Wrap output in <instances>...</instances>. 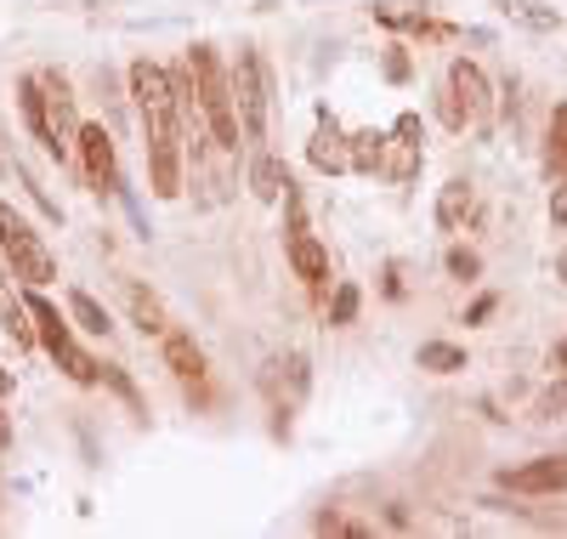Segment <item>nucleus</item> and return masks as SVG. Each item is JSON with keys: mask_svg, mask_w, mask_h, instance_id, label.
Returning <instances> with one entry per match:
<instances>
[{"mask_svg": "<svg viewBox=\"0 0 567 539\" xmlns=\"http://www.w3.org/2000/svg\"><path fill=\"white\" fill-rule=\"evenodd\" d=\"M550 222H556V227H567V182L550 193Z\"/></svg>", "mask_w": 567, "mask_h": 539, "instance_id": "nucleus-26", "label": "nucleus"}, {"mask_svg": "<svg viewBox=\"0 0 567 539\" xmlns=\"http://www.w3.org/2000/svg\"><path fill=\"white\" fill-rule=\"evenodd\" d=\"M159 340H165V364H171V375L187 380V386H199V380H205V353H199V340L187 335V329H176V324H171Z\"/></svg>", "mask_w": 567, "mask_h": 539, "instance_id": "nucleus-12", "label": "nucleus"}, {"mask_svg": "<svg viewBox=\"0 0 567 539\" xmlns=\"http://www.w3.org/2000/svg\"><path fill=\"white\" fill-rule=\"evenodd\" d=\"M307 160H312V171H323V176L352 171V136L341 131L336 114H318V131H312V142H307Z\"/></svg>", "mask_w": 567, "mask_h": 539, "instance_id": "nucleus-9", "label": "nucleus"}, {"mask_svg": "<svg viewBox=\"0 0 567 539\" xmlns=\"http://www.w3.org/2000/svg\"><path fill=\"white\" fill-rule=\"evenodd\" d=\"M471 211H477V193H471V182H449L437 193V227L443 233H460L471 222Z\"/></svg>", "mask_w": 567, "mask_h": 539, "instance_id": "nucleus-16", "label": "nucleus"}, {"mask_svg": "<svg viewBox=\"0 0 567 539\" xmlns=\"http://www.w3.org/2000/svg\"><path fill=\"white\" fill-rule=\"evenodd\" d=\"M505 18L528 23V29H556V23H561L556 12H539V0H505Z\"/></svg>", "mask_w": 567, "mask_h": 539, "instance_id": "nucleus-21", "label": "nucleus"}, {"mask_svg": "<svg viewBox=\"0 0 567 539\" xmlns=\"http://www.w3.org/2000/svg\"><path fill=\"white\" fill-rule=\"evenodd\" d=\"M233 109H239V125H245V136L250 142H261V131H267V103H272V85H267V63H261V52H245L233 58Z\"/></svg>", "mask_w": 567, "mask_h": 539, "instance_id": "nucleus-6", "label": "nucleus"}, {"mask_svg": "<svg viewBox=\"0 0 567 539\" xmlns=\"http://www.w3.org/2000/svg\"><path fill=\"white\" fill-rule=\"evenodd\" d=\"M374 18L392 29H425V7H414V0H386V7H374Z\"/></svg>", "mask_w": 567, "mask_h": 539, "instance_id": "nucleus-20", "label": "nucleus"}, {"mask_svg": "<svg viewBox=\"0 0 567 539\" xmlns=\"http://www.w3.org/2000/svg\"><path fill=\"white\" fill-rule=\"evenodd\" d=\"M125 313H131V324H136L142 335H165V329H171L159 296H154V289H142L136 278H125Z\"/></svg>", "mask_w": 567, "mask_h": 539, "instance_id": "nucleus-14", "label": "nucleus"}, {"mask_svg": "<svg viewBox=\"0 0 567 539\" xmlns=\"http://www.w3.org/2000/svg\"><path fill=\"white\" fill-rule=\"evenodd\" d=\"M18 109H23V125L34 131L40 149H52L58 160L74 154V136H80V114H74V91L58 69H34L18 80Z\"/></svg>", "mask_w": 567, "mask_h": 539, "instance_id": "nucleus-1", "label": "nucleus"}, {"mask_svg": "<svg viewBox=\"0 0 567 539\" xmlns=\"http://www.w3.org/2000/svg\"><path fill=\"white\" fill-rule=\"evenodd\" d=\"M386 149H392V131H352V171L386 176Z\"/></svg>", "mask_w": 567, "mask_h": 539, "instance_id": "nucleus-15", "label": "nucleus"}, {"mask_svg": "<svg viewBox=\"0 0 567 539\" xmlns=\"http://www.w3.org/2000/svg\"><path fill=\"white\" fill-rule=\"evenodd\" d=\"M449 273L471 284V278H477V273H483V262H477V256H471V251H449Z\"/></svg>", "mask_w": 567, "mask_h": 539, "instance_id": "nucleus-25", "label": "nucleus"}, {"mask_svg": "<svg viewBox=\"0 0 567 539\" xmlns=\"http://www.w3.org/2000/svg\"><path fill=\"white\" fill-rule=\"evenodd\" d=\"M511 495H567V455H545L499 477Z\"/></svg>", "mask_w": 567, "mask_h": 539, "instance_id": "nucleus-11", "label": "nucleus"}, {"mask_svg": "<svg viewBox=\"0 0 567 539\" xmlns=\"http://www.w3.org/2000/svg\"><path fill=\"white\" fill-rule=\"evenodd\" d=\"M386 74H392V80H403V74H409V58H403V45H392V52H386Z\"/></svg>", "mask_w": 567, "mask_h": 539, "instance_id": "nucleus-27", "label": "nucleus"}, {"mask_svg": "<svg viewBox=\"0 0 567 539\" xmlns=\"http://www.w3.org/2000/svg\"><path fill=\"white\" fill-rule=\"evenodd\" d=\"M358 302H363V296H358V284H341V289H336V302H329V324H352V318H358Z\"/></svg>", "mask_w": 567, "mask_h": 539, "instance_id": "nucleus-23", "label": "nucleus"}, {"mask_svg": "<svg viewBox=\"0 0 567 539\" xmlns=\"http://www.w3.org/2000/svg\"><path fill=\"white\" fill-rule=\"evenodd\" d=\"M0 329H7L18 347H34V318L23 307V296H12V267L0 256Z\"/></svg>", "mask_w": 567, "mask_h": 539, "instance_id": "nucleus-13", "label": "nucleus"}, {"mask_svg": "<svg viewBox=\"0 0 567 539\" xmlns=\"http://www.w3.org/2000/svg\"><path fill=\"white\" fill-rule=\"evenodd\" d=\"M550 171L567 176V103H556L550 114Z\"/></svg>", "mask_w": 567, "mask_h": 539, "instance_id": "nucleus-22", "label": "nucleus"}, {"mask_svg": "<svg viewBox=\"0 0 567 539\" xmlns=\"http://www.w3.org/2000/svg\"><path fill=\"white\" fill-rule=\"evenodd\" d=\"M488 74L471 63V58H454L449 74H443V91H437V114L449 131H465V125H483L488 120Z\"/></svg>", "mask_w": 567, "mask_h": 539, "instance_id": "nucleus-5", "label": "nucleus"}, {"mask_svg": "<svg viewBox=\"0 0 567 539\" xmlns=\"http://www.w3.org/2000/svg\"><path fill=\"white\" fill-rule=\"evenodd\" d=\"M0 256H7V267H12V278H23V284H52L58 278V256L45 251V238L0 200Z\"/></svg>", "mask_w": 567, "mask_h": 539, "instance_id": "nucleus-4", "label": "nucleus"}, {"mask_svg": "<svg viewBox=\"0 0 567 539\" xmlns=\"http://www.w3.org/2000/svg\"><path fill=\"white\" fill-rule=\"evenodd\" d=\"M182 69H187V80H194V96H199V109H205V125L216 136V149L221 154L239 149L245 125H239V109H233V74H227V63L210 52V45H194Z\"/></svg>", "mask_w": 567, "mask_h": 539, "instance_id": "nucleus-2", "label": "nucleus"}, {"mask_svg": "<svg viewBox=\"0 0 567 539\" xmlns=\"http://www.w3.org/2000/svg\"><path fill=\"white\" fill-rule=\"evenodd\" d=\"M74 154H80V165H85V182H91V193H114V182H120V165H114V136H109V125H103V120H80Z\"/></svg>", "mask_w": 567, "mask_h": 539, "instance_id": "nucleus-7", "label": "nucleus"}, {"mask_svg": "<svg viewBox=\"0 0 567 539\" xmlns=\"http://www.w3.org/2000/svg\"><path fill=\"white\" fill-rule=\"evenodd\" d=\"M103 380H109V386L120 391V398H125V404H131V409L142 415V398H136V386H131V375H125L120 364H109V369H103Z\"/></svg>", "mask_w": 567, "mask_h": 539, "instance_id": "nucleus-24", "label": "nucleus"}, {"mask_svg": "<svg viewBox=\"0 0 567 539\" xmlns=\"http://www.w3.org/2000/svg\"><path fill=\"white\" fill-rule=\"evenodd\" d=\"M420 142H425V131H420V114H398V125H392V149H386V176L398 182V187H409L414 176H420Z\"/></svg>", "mask_w": 567, "mask_h": 539, "instance_id": "nucleus-10", "label": "nucleus"}, {"mask_svg": "<svg viewBox=\"0 0 567 539\" xmlns=\"http://www.w3.org/2000/svg\"><path fill=\"white\" fill-rule=\"evenodd\" d=\"M250 187H256V200H284L290 193V171H284V160H272V154H256V165H250Z\"/></svg>", "mask_w": 567, "mask_h": 539, "instance_id": "nucleus-17", "label": "nucleus"}, {"mask_svg": "<svg viewBox=\"0 0 567 539\" xmlns=\"http://www.w3.org/2000/svg\"><path fill=\"white\" fill-rule=\"evenodd\" d=\"M69 318H74L85 335H109V329H114L109 307H103L97 296H85V289H69Z\"/></svg>", "mask_w": 567, "mask_h": 539, "instance_id": "nucleus-18", "label": "nucleus"}, {"mask_svg": "<svg viewBox=\"0 0 567 539\" xmlns=\"http://www.w3.org/2000/svg\"><path fill=\"white\" fill-rule=\"evenodd\" d=\"M284 200H290V267H296V278H307L312 289L329 278V251L323 244L307 233V222H301V200H296V187L284 193Z\"/></svg>", "mask_w": 567, "mask_h": 539, "instance_id": "nucleus-8", "label": "nucleus"}, {"mask_svg": "<svg viewBox=\"0 0 567 539\" xmlns=\"http://www.w3.org/2000/svg\"><path fill=\"white\" fill-rule=\"evenodd\" d=\"M23 307H29V318H34V340L58 358V369H63L74 386H97V380H103V364H97V358H91V353L80 347V340H74V324H69L52 302L40 296V284H29Z\"/></svg>", "mask_w": 567, "mask_h": 539, "instance_id": "nucleus-3", "label": "nucleus"}, {"mask_svg": "<svg viewBox=\"0 0 567 539\" xmlns=\"http://www.w3.org/2000/svg\"><path fill=\"white\" fill-rule=\"evenodd\" d=\"M420 369L454 375V369H465V347H454V340H425V347H420Z\"/></svg>", "mask_w": 567, "mask_h": 539, "instance_id": "nucleus-19", "label": "nucleus"}, {"mask_svg": "<svg viewBox=\"0 0 567 539\" xmlns=\"http://www.w3.org/2000/svg\"><path fill=\"white\" fill-rule=\"evenodd\" d=\"M0 444H7V415H0Z\"/></svg>", "mask_w": 567, "mask_h": 539, "instance_id": "nucleus-29", "label": "nucleus"}, {"mask_svg": "<svg viewBox=\"0 0 567 539\" xmlns=\"http://www.w3.org/2000/svg\"><path fill=\"white\" fill-rule=\"evenodd\" d=\"M550 364H556V369H567V340H556V353H550Z\"/></svg>", "mask_w": 567, "mask_h": 539, "instance_id": "nucleus-28", "label": "nucleus"}]
</instances>
